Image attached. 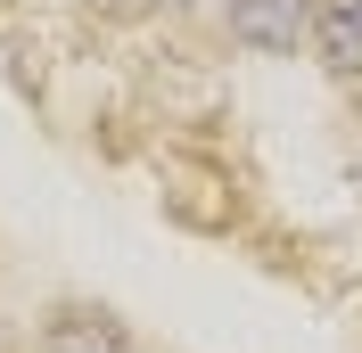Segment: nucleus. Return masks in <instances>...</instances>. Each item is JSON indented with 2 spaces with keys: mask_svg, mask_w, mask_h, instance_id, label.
Listing matches in <instances>:
<instances>
[{
  "mask_svg": "<svg viewBox=\"0 0 362 353\" xmlns=\"http://www.w3.org/2000/svg\"><path fill=\"white\" fill-rule=\"evenodd\" d=\"M33 353H132V337L115 329L107 312H58Z\"/></svg>",
  "mask_w": 362,
  "mask_h": 353,
  "instance_id": "7ed1b4c3",
  "label": "nucleus"
},
{
  "mask_svg": "<svg viewBox=\"0 0 362 353\" xmlns=\"http://www.w3.org/2000/svg\"><path fill=\"white\" fill-rule=\"evenodd\" d=\"M140 8H181V0H140Z\"/></svg>",
  "mask_w": 362,
  "mask_h": 353,
  "instance_id": "20e7f679",
  "label": "nucleus"
},
{
  "mask_svg": "<svg viewBox=\"0 0 362 353\" xmlns=\"http://www.w3.org/2000/svg\"><path fill=\"white\" fill-rule=\"evenodd\" d=\"M313 49L329 74H354L362 83V0H321L313 8Z\"/></svg>",
  "mask_w": 362,
  "mask_h": 353,
  "instance_id": "f03ea898",
  "label": "nucleus"
},
{
  "mask_svg": "<svg viewBox=\"0 0 362 353\" xmlns=\"http://www.w3.org/2000/svg\"><path fill=\"white\" fill-rule=\"evenodd\" d=\"M313 8L321 0H230V42L280 58V49L313 42Z\"/></svg>",
  "mask_w": 362,
  "mask_h": 353,
  "instance_id": "f257e3e1",
  "label": "nucleus"
}]
</instances>
